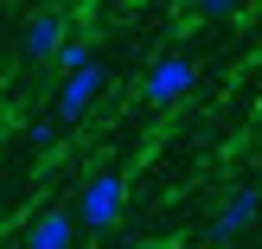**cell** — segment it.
<instances>
[{
	"mask_svg": "<svg viewBox=\"0 0 262 249\" xmlns=\"http://www.w3.org/2000/svg\"><path fill=\"white\" fill-rule=\"evenodd\" d=\"M77 211H38L26 230V249H77Z\"/></svg>",
	"mask_w": 262,
	"mask_h": 249,
	"instance_id": "8992f818",
	"label": "cell"
},
{
	"mask_svg": "<svg viewBox=\"0 0 262 249\" xmlns=\"http://www.w3.org/2000/svg\"><path fill=\"white\" fill-rule=\"evenodd\" d=\"M192 83H199V64L186 58V51H166V58L147 64V77H141V96H147V109H173L179 96H192Z\"/></svg>",
	"mask_w": 262,
	"mask_h": 249,
	"instance_id": "7a4b0ae2",
	"label": "cell"
},
{
	"mask_svg": "<svg viewBox=\"0 0 262 249\" xmlns=\"http://www.w3.org/2000/svg\"><path fill=\"white\" fill-rule=\"evenodd\" d=\"M256 211H262V192H256V186H237L224 205H217V217H211V243H230V237H243V230L256 224Z\"/></svg>",
	"mask_w": 262,
	"mask_h": 249,
	"instance_id": "5b68a950",
	"label": "cell"
},
{
	"mask_svg": "<svg viewBox=\"0 0 262 249\" xmlns=\"http://www.w3.org/2000/svg\"><path fill=\"white\" fill-rule=\"evenodd\" d=\"M58 115H51V122H32V128H26V147H38V153H51V147H58Z\"/></svg>",
	"mask_w": 262,
	"mask_h": 249,
	"instance_id": "ba28073f",
	"label": "cell"
},
{
	"mask_svg": "<svg viewBox=\"0 0 262 249\" xmlns=\"http://www.w3.org/2000/svg\"><path fill=\"white\" fill-rule=\"evenodd\" d=\"M90 58H96V51H90V45H83V38H64V45H58V58H51V64H58V71H64V77H71V71H83V64H90Z\"/></svg>",
	"mask_w": 262,
	"mask_h": 249,
	"instance_id": "52a82bcc",
	"label": "cell"
},
{
	"mask_svg": "<svg viewBox=\"0 0 262 249\" xmlns=\"http://www.w3.org/2000/svg\"><path fill=\"white\" fill-rule=\"evenodd\" d=\"M102 83H109V71H102L96 58H90L83 71H71V77H64V83H58V96H51V115H58L64 128H71V122H83V115L96 109V96H102Z\"/></svg>",
	"mask_w": 262,
	"mask_h": 249,
	"instance_id": "3957f363",
	"label": "cell"
},
{
	"mask_svg": "<svg viewBox=\"0 0 262 249\" xmlns=\"http://www.w3.org/2000/svg\"><path fill=\"white\" fill-rule=\"evenodd\" d=\"M237 7H243V0H199V13H205V19H230Z\"/></svg>",
	"mask_w": 262,
	"mask_h": 249,
	"instance_id": "9c48e42d",
	"label": "cell"
},
{
	"mask_svg": "<svg viewBox=\"0 0 262 249\" xmlns=\"http://www.w3.org/2000/svg\"><path fill=\"white\" fill-rule=\"evenodd\" d=\"M122 211H128V179L122 173H90L83 192H77V224L102 237V230L122 224Z\"/></svg>",
	"mask_w": 262,
	"mask_h": 249,
	"instance_id": "6da1fadb",
	"label": "cell"
},
{
	"mask_svg": "<svg viewBox=\"0 0 262 249\" xmlns=\"http://www.w3.org/2000/svg\"><path fill=\"white\" fill-rule=\"evenodd\" d=\"M64 13H51V7H38L32 19H26V32H19V51H26V64H45V58H58V45H64Z\"/></svg>",
	"mask_w": 262,
	"mask_h": 249,
	"instance_id": "277c9868",
	"label": "cell"
}]
</instances>
